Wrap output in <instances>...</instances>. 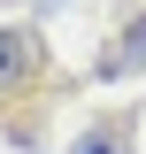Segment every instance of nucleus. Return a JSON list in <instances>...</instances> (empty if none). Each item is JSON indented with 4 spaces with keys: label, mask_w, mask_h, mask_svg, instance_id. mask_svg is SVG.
<instances>
[{
    "label": "nucleus",
    "mask_w": 146,
    "mask_h": 154,
    "mask_svg": "<svg viewBox=\"0 0 146 154\" xmlns=\"http://www.w3.org/2000/svg\"><path fill=\"white\" fill-rule=\"evenodd\" d=\"M31 69H38V38L23 31V23H8V31H0V93H16Z\"/></svg>",
    "instance_id": "f257e3e1"
},
{
    "label": "nucleus",
    "mask_w": 146,
    "mask_h": 154,
    "mask_svg": "<svg viewBox=\"0 0 146 154\" xmlns=\"http://www.w3.org/2000/svg\"><path fill=\"white\" fill-rule=\"evenodd\" d=\"M69 154H131V131H123V123H100V131H85Z\"/></svg>",
    "instance_id": "f03ea898"
}]
</instances>
